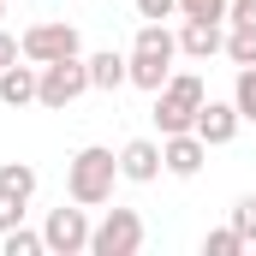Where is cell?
Returning <instances> with one entry per match:
<instances>
[{
  "label": "cell",
  "mask_w": 256,
  "mask_h": 256,
  "mask_svg": "<svg viewBox=\"0 0 256 256\" xmlns=\"http://www.w3.org/2000/svg\"><path fill=\"white\" fill-rule=\"evenodd\" d=\"M173 60H179V30H167L161 18H143V24H137V36H131V48H126L131 84L155 96V90L173 78Z\"/></svg>",
  "instance_id": "6da1fadb"
},
{
  "label": "cell",
  "mask_w": 256,
  "mask_h": 256,
  "mask_svg": "<svg viewBox=\"0 0 256 256\" xmlns=\"http://www.w3.org/2000/svg\"><path fill=\"white\" fill-rule=\"evenodd\" d=\"M114 185H120V155H114V149L84 143V149L66 161V196H72V202L102 208V202H114Z\"/></svg>",
  "instance_id": "7a4b0ae2"
},
{
  "label": "cell",
  "mask_w": 256,
  "mask_h": 256,
  "mask_svg": "<svg viewBox=\"0 0 256 256\" xmlns=\"http://www.w3.org/2000/svg\"><path fill=\"white\" fill-rule=\"evenodd\" d=\"M202 102H208L202 78H196V72H173V78L155 90V114H149V120H155V131H161V137H173V131H191Z\"/></svg>",
  "instance_id": "3957f363"
},
{
  "label": "cell",
  "mask_w": 256,
  "mask_h": 256,
  "mask_svg": "<svg viewBox=\"0 0 256 256\" xmlns=\"http://www.w3.org/2000/svg\"><path fill=\"white\" fill-rule=\"evenodd\" d=\"M143 238H149V226H143L137 208H108L90 232V256H137Z\"/></svg>",
  "instance_id": "277c9868"
},
{
  "label": "cell",
  "mask_w": 256,
  "mask_h": 256,
  "mask_svg": "<svg viewBox=\"0 0 256 256\" xmlns=\"http://www.w3.org/2000/svg\"><path fill=\"white\" fill-rule=\"evenodd\" d=\"M84 90H90V66H84V54H72V60H48V66H42V84H36V108L66 114Z\"/></svg>",
  "instance_id": "5b68a950"
},
{
  "label": "cell",
  "mask_w": 256,
  "mask_h": 256,
  "mask_svg": "<svg viewBox=\"0 0 256 256\" xmlns=\"http://www.w3.org/2000/svg\"><path fill=\"white\" fill-rule=\"evenodd\" d=\"M18 48H24V60L48 66V60H72V54H84V36H78V24L48 18V24H30V30L18 36Z\"/></svg>",
  "instance_id": "8992f818"
},
{
  "label": "cell",
  "mask_w": 256,
  "mask_h": 256,
  "mask_svg": "<svg viewBox=\"0 0 256 256\" xmlns=\"http://www.w3.org/2000/svg\"><path fill=\"white\" fill-rule=\"evenodd\" d=\"M90 232H96V220L84 214V202L78 208H48V220H42L48 256H84L90 250Z\"/></svg>",
  "instance_id": "52a82bcc"
},
{
  "label": "cell",
  "mask_w": 256,
  "mask_h": 256,
  "mask_svg": "<svg viewBox=\"0 0 256 256\" xmlns=\"http://www.w3.org/2000/svg\"><path fill=\"white\" fill-rule=\"evenodd\" d=\"M202 161H208V143H202L196 131H173V137H161V167H167L173 179H196Z\"/></svg>",
  "instance_id": "ba28073f"
},
{
  "label": "cell",
  "mask_w": 256,
  "mask_h": 256,
  "mask_svg": "<svg viewBox=\"0 0 256 256\" xmlns=\"http://www.w3.org/2000/svg\"><path fill=\"white\" fill-rule=\"evenodd\" d=\"M238 126H244V114H238L232 102H214V96H208V102L196 108V126H191V131L208 143V149H226V143L238 137Z\"/></svg>",
  "instance_id": "9c48e42d"
},
{
  "label": "cell",
  "mask_w": 256,
  "mask_h": 256,
  "mask_svg": "<svg viewBox=\"0 0 256 256\" xmlns=\"http://www.w3.org/2000/svg\"><path fill=\"white\" fill-rule=\"evenodd\" d=\"M167 167H161V143L155 137H131L126 149H120V179H131V185H155Z\"/></svg>",
  "instance_id": "30bf717a"
},
{
  "label": "cell",
  "mask_w": 256,
  "mask_h": 256,
  "mask_svg": "<svg viewBox=\"0 0 256 256\" xmlns=\"http://www.w3.org/2000/svg\"><path fill=\"white\" fill-rule=\"evenodd\" d=\"M226 48V24L220 18H185L179 24V54L185 60H214Z\"/></svg>",
  "instance_id": "8fae6325"
},
{
  "label": "cell",
  "mask_w": 256,
  "mask_h": 256,
  "mask_svg": "<svg viewBox=\"0 0 256 256\" xmlns=\"http://www.w3.org/2000/svg\"><path fill=\"white\" fill-rule=\"evenodd\" d=\"M36 84H42V66L30 60V66H6V72H0V102H6V108H30V102H36Z\"/></svg>",
  "instance_id": "7c38bea8"
},
{
  "label": "cell",
  "mask_w": 256,
  "mask_h": 256,
  "mask_svg": "<svg viewBox=\"0 0 256 256\" xmlns=\"http://www.w3.org/2000/svg\"><path fill=\"white\" fill-rule=\"evenodd\" d=\"M84 66H90V90H108V96H114V90H126V84H131L120 48H102V54H90Z\"/></svg>",
  "instance_id": "4fadbf2b"
},
{
  "label": "cell",
  "mask_w": 256,
  "mask_h": 256,
  "mask_svg": "<svg viewBox=\"0 0 256 256\" xmlns=\"http://www.w3.org/2000/svg\"><path fill=\"white\" fill-rule=\"evenodd\" d=\"M0 256H48V238H42V232H30V226L18 220L12 232H0Z\"/></svg>",
  "instance_id": "5bb4252c"
},
{
  "label": "cell",
  "mask_w": 256,
  "mask_h": 256,
  "mask_svg": "<svg viewBox=\"0 0 256 256\" xmlns=\"http://www.w3.org/2000/svg\"><path fill=\"white\" fill-rule=\"evenodd\" d=\"M232 66H256V24H226V48H220Z\"/></svg>",
  "instance_id": "9a60e30c"
},
{
  "label": "cell",
  "mask_w": 256,
  "mask_h": 256,
  "mask_svg": "<svg viewBox=\"0 0 256 256\" xmlns=\"http://www.w3.org/2000/svg\"><path fill=\"white\" fill-rule=\"evenodd\" d=\"M0 185H6L12 196H24V202H30L42 179H36V167H30V161H6V167H0Z\"/></svg>",
  "instance_id": "2e32d148"
},
{
  "label": "cell",
  "mask_w": 256,
  "mask_h": 256,
  "mask_svg": "<svg viewBox=\"0 0 256 256\" xmlns=\"http://www.w3.org/2000/svg\"><path fill=\"white\" fill-rule=\"evenodd\" d=\"M232 108L256 120V66H238V78H232Z\"/></svg>",
  "instance_id": "e0dca14e"
},
{
  "label": "cell",
  "mask_w": 256,
  "mask_h": 256,
  "mask_svg": "<svg viewBox=\"0 0 256 256\" xmlns=\"http://www.w3.org/2000/svg\"><path fill=\"white\" fill-rule=\"evenodd\" d=\"M244 250V238H238V226L226 220V226H214L208 238H202V256H238Z\"/></svg>",
  "instance_id": "ac0fdd59"
},
{
  "label": "cell",
  "mask_w": 256,
  "mask_h": 256,
  "mask_svg": "<svg viewBox=\"0 0 256 256\" xmlns=\"http://www.w3.org/2000/svg\"><path fill=\"white\" fill-rule=\"evenodd\" d=\"M232 226H238L244 244H256V196H238V202H232Z\"/></svg>",
  "instance_id": "d6986e66"
},
{
  "label": "cell",
  "mask_w": 256,
  "mask_h": 256,
  "mask_svg": "<svg viewBox=\"0 0 256 256\" xmlns=\"http://www.w3.org/2000/svg\"><path fill=\"white\" fill-rule=\"evenodd\" d=\"M226 6L232 0H179V18H220L226 24Z\"/></svg>",
  "instance_id": "ffe728a7"
},
{
  "label": "cell",
  "mask_w": 256,
  "mask_h": 256,
  "mask_svg": "<svg viewBox=\"0 0 256 256\" xmlns=\"http://www.w3.org/2000/svg\"><path fill=\"white\" fill-rule=\"evenodd\" d=\"M24 208H30L24 196H12V191H6V185H0V232H12V226L24 220Z\"/></svg>",
  "instance_id": "44dd1931"
},
{
  "label": "cell",
  "mask_w": 256,
  "mask_h": 256,
  "mask_svg": "<svg viewBox=\"0 0 256 256\" xmlns=\"http://www.w3.org/2000/svg\"><path fill=\"white\" fill-rule=\"evenodd\" d=\"M179 0H137V18H173Z\"/></svg>",
  "instance_id": "7402d4cb"
},
{
  "label": "cell",
  "mask_w": 256,
  "mask_h": 256,
  "mask_svg": "<svg viewBox=\"0 0 256 256\" xmlns=\"http://www.w3.org/2000/svg\"><path fill=\"white\" fill-rule=\"evenodd\" d=\"M226 24H256V0H232L226 6Z\"/></svg>",
  "instance_id": "603a6c76"
},
{
  "label": "cell",
  "mask_w": 256,
  "mask_h": 256,
  "mask_svg": "<svg viewBox=\"0 0 256 256\" xmlns=\"http://www.w3.org/2000/svg\"><path fill=\"white\" fill-rule=\"evenodd\" d=\"M18 54H24V48H18V36H6V30H0V72L18 60Z\"/></svg>",
  "instance_id": "cb8c5ba5"
},
{
  "label": "cell",
  "mask_w": 256,
  "mask_h": 256,
  "mask_svg": "<svg viewBox=\"0 0 256 256\" xmlns=\"http://www.w3.org/2000/svg\"><path fill=\"white\" fill-rule=\"evenodd\" d=\"M0 18H6V0H0Z\"/></svg>",
  "instance_id": "d4e9b609"
}]
</instances>
